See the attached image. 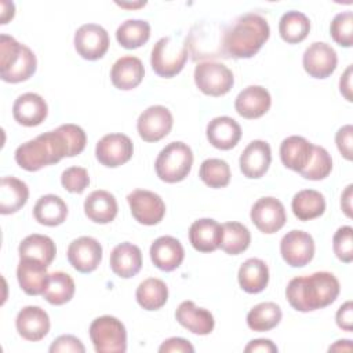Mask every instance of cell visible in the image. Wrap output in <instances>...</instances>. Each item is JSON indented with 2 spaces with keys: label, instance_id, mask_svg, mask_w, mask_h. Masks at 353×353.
<instances>
[{
  "label": "cell",
  "instance_id": "cell-55",
  "mask_svg": "<svg viewBox=\"0 0 353 353\" xmlns=\"http://www.w3.org/2000/svg\"><path fill=\"white\" fill-rule=\"evenodd\" d=\"M117 4L121 7H139V6H145L146 3L143 1V3H138V4H125V3H117Z\"/></svg>",
  "mask_w": 353,
  "mask_h": 353
},
{
  "label": "cell",
  "instance_id": "cell-1",
  "mask_svg": "<svg viewBox=\"0 0 353 353\" xmlns=\"http://www.w3.org/2000/svg\"><path fill=\"white\" fill-rule=\"evenodd\" d=\"M339 291V281L332 273L314 272L291 279L285 288V296L291 307L306 313L330 306L338 298Z\"/></svg>",
  "mask_w": 353,
  "mask_h": 353
},
{
  "label": "cell",
  "instance_id": "cell-9",
  "mask_svg": "<svg viewBox=\"0 0 353 353\" xmlns=\"http://www.w3.org/2000/svg\"><path fill=\"white\" fill-rule=\"evenodd\" d=\"M132 141L130 137L120 132L103 135L95 146L97 160L108 168H116L125 164L132 157Z\"/></svg>",
  "mask_w": 353,
  "mask_h": 353
},
{
  "label": "cell",
  "instance_id": "cell-5",
  "mask_svg": "<svg viewBox=\"0 0 353 353\" xmlns=\"http://www.w3.org/2000/svg\"><path fill=\"white\" fill-rule=\"evenodd\" d=\"M88 331L97 353H124L127 350V331L117 317H97Z\"/></svg>",
  "mask_w": 353,
  "mask_h": 353
},
{
  "label": "cell",
  "instance_id": "cell-49",
  "mask_svg": "<svg viewBox=\"0 0 353 353\" xmlns=\"http://www.w3.org/2000/svg\"><path fill=\"white\" fill-rule=\"evenodd\" d=\"M160 353H193L194 347L193 345L179 336H172L165 339L160 347H159Z\"/></svg>",
  "mask_w": 353,
  "mask_h": 353
},
{
  "label": "cell",
  "instance_id": "cell-23",
  "mask_svg": "<svg viewBox=\"0 0 353 353\" xmlns=\"http://www.w3.org/2000/svg\"><path fill=\"white\" fill-rule=\"evenodd\" d=\"M145 76V68L139 58L125 55L119 58L110 69L112 84L123 91L137 88Z\"/></svg>",
  "mask_w": 353,
  "mask_h": 353
},
{
  "label": "cell",
  "instance_id": "cell-46",
  "mask_svg": "<svg viewBox=\"0 0 353 353\" xmlns=\"http://www.w3.org/2000/svg\"><path fill=\"white\" fill-rule=\"evenodd\" d=\"M22 44L18 43L12 36H0V72L8 69L18 58Z\"/></svg>",
  "mask_w": 353,
  "mask_h": 353
},
{
  "label": "cell",
  "instance_id": "cell-30",
  "mask_svg": "<svg viewBox=\"0 0 353 353\" xmlns=\"http://www.w3.org/2000/svg\"><path fill=\"white\" fill-rule=\"evenodd\" d=\"M29 199L28 185L15 176H3L0 183V214L19 211Z\"/></svg>",
  "mask_w": 353,
  "mask_h": 353
},
{
  "label": "cell",
  "instance_id": "cell-48",
  "mask_svg": "<svg viewBox=\"0 0 353 353\" xmlns=\"http://www.w3.org/2000/svg\"><path fill=\"white\" fill-rule=\"evenodd\" d=\"M335 143L339 153L350 161L353 159V127L350 124H346L336 131Z\"/></svg>",
  "mask_w": 353,
  "mask_h": 353
},
{
  "label": "cell",
  "instance_id": "cell-17",
  "mask_svg": "<svg viewBox=\"0 0 353 353\" xmlns=\"http://www.w3.org/2000/svg\"><path fill=\"white\" fill-rule=\"evenodd\" d=\"M50 325V317L40 306H25L15 319L18 334L30 342L41 341L48 334Z\"/></svg>",
  "mask_w": 353,
  "mask_h": 353
},
{
  "label": "cell",
  "instance_id": "cell-35",
  "mask_svg": "<svg viewBox=\"0 0 353 353\" xmlns=\"http://www.w3.org/2000/svg\"><path fill=\"white\" fill-rule=\"evenodd\" d=\"M251 243V233L240 222H225L221 225L219 248L229 255H239L244 252Z\"/></svg>",
  "mask_w": 353,
  "mask_h": 353
},
{
  "label": "cell",
  "instance_id": "cell-52",
  "mask_svg": "<svg viewBox=\"0 0 353 353\" xmlns=\"http://www.w3.org/2000/svg\"><path fill=\"white\" fill-rule=\"evenodd\" d=\"M352 77H353V65H349L339 80V91L347 102L353 101L352 97Z\"/></svg>",
  "mask_w": 353,
  "mask_h": 353
},
{
  "label": "cell",
  "instance_id": "cell-8",
  "mask_svg": "<svg viewBox=\"0 0 353 353\" xmlns=\"http://www.w3.org/2000/svg\"><path fill=\"white\" fill-rule=\"evenodd\" d=\"M127 201L134 219L142 225L153 226L163 221L165 215V204L154 192L146 189H135L127 196Z\"/></svg>",
  "mask_w": 353,
  "mask_h": 353
},
{
  "label": "cell",
  "instance_id": "cell-26",
  "mask_svg": "<svg viewBox=\"0 0 353 353\" xmlns=\"http://www.w3.org/2000/svg\"><path fill=\"white\" fill-rule=\"evenodd\" d=\"M313 143L299 135H291L283 139L280 145V159L284 167L301 172L312 159Z\"/></svg>",
  "mask_w": 353,
  "mask_h": 353
},
{
  "label": "cell",
  "instance_id": "cell-42",
  "mask_svg": "<svg viewBox=\"0 0 353 353\" xmlns=\"http://www.w3.org/2000/svg\"><path fill=\"white\" fill-rule=\"evenodd\" d=\"M332 170L331 154L323 146H313V154L307 165L299 172L305 179L320 181L327 178Z\"/></svg>",
  "mask_w": 353,
  "mask_h": 353
},
{
  "label": "cell",
  "instance_id": "cell-36",
  "mask_svg": "<svg viewBox=\"0 0 353 353\" xmlns=\"http://www.w3.org/2000/svg\"><path fill=\"white\" fill-rule=\"evenodd\" d=\"M310 32V21L301 11H287L281 15L279 22V33L288 44H298L303 41Z\"/></svg>",
  "mask_w": 353,
  "mask_h": 353
},
{
  "label": "cell",
  "instance_id": "cell-6",
  "mask_svg": "<svg viewBox=\"0 0 353 353\" xmlns=\"http://www.w3.org/2000/svg\"><path fill=\"white\" fill-rule=\"evenodd\" d=\"M188 61V44L176 43L172 37L165 36L156 41L152 48L150 65L154 73L164 79L176 76Z\"/></svg>",
  "mask_w": 353,
  "mask_h": 353
},
{
  "label": "cell",
  "instance_id": "cell-50",
  "mask_svg": "<svg viewBox=\"0 0 353 353\" xmlns=\"http://www.w3.org/2000/svg\"><path fill=\"white\" fill-rule=\"evenodd\" d=\"M336 325L342 328L343 331H352L353 330V303L352 301L345 302L336 312Z\"/></svg>",
  "mask_w": 353,
  "mask_h": 353
},
{
  "label": "cell",
  "instance_id": "cell-7",
  "mask_svg": "<svg viewBox=\"0 0 353 353\" xmlns=\"http://www.w3.org/2000/svg\"><path fill=\"white\" fill-rule=\"evenodd\" d=\"M194 83L203 94L222 97L232 90L234 77L232 70L223 63L205 61L194 68Z\"/></svg>",
  "mask_w": 353,
  "mask_h": 353
},
{
  "label": "cell",
  "instance_id": "cell-13",
  "mask_svg": "<svg viewBox=\"0 0 353 353\" xmlns=\"http://www.w3.org/2000/svg\"><path fill=\"white\" fill-rule=\"evenodd\" d=\"M74 48L87 61L102 58L109 48V34L97 23H84L74 33Z\"/></svg>",
  "mask_w": 353,
  "mask_h": 353
},
{
  "label": "cell",
  "instance_id": "cell-38",
  "mask_svg": "<svg viewBox=\"0 0 353 353\" xmlns=\"http://www.w3.org/2000/svg\"><path fill=\"white\" fill-rule=\"evenodd\" d=\"M283 313L281 307L274 302H261L255 305L247 314V325L256 332L270 331L279 325Z\"/></svg>",
  "mask_w": 353,
  "mask_h": 353
},
{
  "label": "cell",
  "instance_id": "cell-33",
  "mask_svg": "<svg viewBox=\"0 0 353 353\" xmlns=\"http://www.w3.org/2000/svg\"><path fill=\"white\" fill-rule=\"evenodd\" d=\"M18 254L19 258H33L50 266L57 255V247L51 237L33 233L19 243Z\"/></svg>",
  "mask_w": 353,
  "mask_h": 353
},
{
  "label": "cell",
  "instance_id": "cell-32",
  "mask_svg": "<svg viewBox=\"0 0 353 353\" xmlns=\"http://www.w3.org/2000/svg\"><path fill=\"white\" fill-rule=\"evenodd\" d=\"M291 208L299 221H310L324 214L325 199L314 189H303L292 197Z\"/></svg>",
  "mask_w": 353,
  "mask_h": 353
},
{
  "label": "cell",
  "instance_id": "cell-53",
  "mask_svg": "<svg viewBox=\"0 0 353 353\" xmlns=\"http://www.w3.org/2000/svg\"><path fill=\"white\" fill-rule=\"evenodd\" d=\"M352 188L353 185H347L345 192L341 196V207L347 218H352V196H353Z\"/></svg>",
  "mask_w": 353,
  "mask_h": 353
},
{
  "label": "cell",
  "instance_id": "cell-4",
  "mask_svg": "<svg viewBox=\"0 0 353 353\" xmlns=\"http://www.w3.org/2000/svg\"><path fill=\"white\" fill-rule=\"evenodd\" d=\"M193 165L192 149L181 142L175 141L168 143L160 150L154 161V170L157 176L167 183H176L183 181Z\"/></svg>",
  "mask_w": 353,
  "mask_h": 353
},
{
  "label": "cell",
  "instance_id": "cell-15",
  "mask_svg": "<svg viewBox=\"0 0 353 353\" xmlns=\"http://www.w3.org/2000/svg\"><path fill=\"white\" fill-rule=\"evenodd\" d=\"M68 261L80 273L94 272L102 261L101 243L90 236L74 239L68 247Z\"/></svg>",
  "mask_w": 353,
  "mask_h": 353
},
{
  "label": "cell",
  "instance_id": "cell-22",
  "mask_svg": "<svg viewBox=\"0 0 353 353\" xmlns=\"http://www.w3.org/2000/svg\"><path fill=\"white\" fill-rule=\"evenodd\" d=\"M176 321L188 331L196 335H208L215 327V320L211 312L196 306L193 301H183L175 312Z\"/></svg>",
  "mask_w": 353,
  "mask_h": 353
},
{
  "label": "cell",
  "instance_id": "cell-44",
  "mask_svg": "<svg viewBox=\"0 0 353 353\" xmlns=\"http://www.w3.org/2000/svg\"><path fill=\"white\" fill-rule=\"evenodd\" d=\"M332 250L336 258L345 263L353 261V229L352 226H341L334 233Z\"/></svg>",
  "mask_w": 353,
  "mask_h": 353
},
{
  "label": "cell",
  "instance_id": "cell-51",
  "mask_svg": "<svg viewBox=\"0 0 353 353\" xmlns=\"http://www.w3.org/2000/svg\"><path fill=\"white\" fill-rule=\"evenodd\" d=\"M245 353H255V352H262V353H276L277 352V346L270 341V339H265V338H259V339H252L248 342V345L244 347Z\"/></svg>",
  "mask_w": 353,
  "mask_h": 353
},
{
  "label": "cell",
  "instance_id": "cell-43",
  "mask_svg": "<svg viewBox=\"0 0 353 353\" xmlns=\"http://www.w3.org/2000/svg\"><path fill=\"white\" fill-rule=\"evenodd\" d=\"M332 40L341 47H352L353 44V14L343 11L334 17L330 25Z\"/></svg>",
  "mask_w": 353,
  "mask_h": 353
},
{
  "label": "cell",
  "instance_id": "cell-10",
  "mask_svg": "<svg viewBox=\"0 0 353 353\" xmlns=\"http://www.w3.org/2000/svg\"><path fill=\"white\" fill-rule=\"evenodd\" d=\"M172 124L171 112L165 106L153 105L139 114L137 131L145 142H157L170 134Z\"/></svg>",
  "mask_w": 353,
  "mask_h": 353
},
{
  "label": "cell",
  "instance_id": "cell-24",
  "mask_svg": "<svg viewBox=\"0 0 353 353\" xmlns=\"http://www.w3.org/2000/svg\"><path fill=\"white\" fill-rule=\"evenodd\" d=\"M205 134L208 142L214 148L229 150L239 143L241 138V127L229 116H218L207 124Z\"/></svg>",
  "mask_w": 353,
  "mask_h": 353
},
{
  "label": "cell",
  "instance_id": "cell-28",
  "mask_svg": "<svg viewBox=\"0 0 353 353\" xmlns=\"http://www.w3.org/2000/svg\"><path fill=\"white\" fill-rule=\"evenodd\" d=\"M221 225L211 218L194 221L189 228V241L199 252H212L219 248Z\"/></svg>",
  "mask_w": 353,
  "mask_h": 353
},
{
  "label": "cell",
  "instance_id": "cell-29",
  "mask_svg": "<svg viewBox=\"0 0 353 353\" xmlns=\"http://www.w3.org/2000/svg\"><path fill=\"white\" fill-rule=\"evenodd\" d=\"M237 280L243 291L248 294L262 292L269 283V268L259 258H248L241 263Z\"/></svg>",
  "mask_w": 353,
  "mask_h": 353
},
{
  "label": "cell",
  "instance_id": "cell-40",
  "mask_svg": "<svg viewBox=\"0 0 353 353\" xmlns=\"http://www.w3.org/2000/svg\"><path fill=\"white\" fill-rule=\"evenodd\" d=\"M36 68H37V59L34 52L28 46L22 44V48L17 61L8 69L0 72V76L3 81L17 84L30 79L34 74Z\"/></svg>",
  "mask_w": 353,
  "mask_h": 353
},
{
  "label": "cell",
  "instance_id": "cell-41",
  "mask_svg": "<svg viewBox=\"0 0 353 353\" xmlns=\"http://www.w3.org/2000/svg\"><path fill=\"white\" fill-rule=\"evenodd\" d=\"M200 179L212 189H221L230 182V167L222 159H207L201 163L199 170Z\"/></svg>",
  "mask_w": 353,
  "mask_h": 353
},
{
  "label": "cell",
  "instance_id": "cell-39",
  "mask_svg": "<svg viewBox=\"0 0 353 353\" xmlns=\"http://www.w3.org/2000/svg\"><path fill=\"white\" fill-rule=\"evenodd\" d=\"M149 37L150 25L143 19H125L116 30L117 43L127 50L143 46Z\"/></svg>",
  "mask_w": 353,
  "mask_h": 353
},
{
  "label": "cell",
  "instance_id": "cell-25",
  "mask_svg": "<svg viewBox=\"0 0 353 353\" xmlns=\"http://www.w3.org/2000/svg\"><path fill=\"white\" fill-rule=\"evenodd\" d=\"M109 262L116 276L121 279H131L137 276L142 268L141 248L128 241L120 243L112 250Z\"/></svg>",
  "mask_w": 353,
  "mask_h": 353
},
{
  "label": "cell",
  "instance_id": "cell-2",
  "mask_svg": "<svg viewBox=\"0 0 353 353\" xmlns=\"http://www.w3.org/2000/svg\"><path fill=\"white\" fill-rule=\"evenodd\" d=\"M270 34L268 21L254 12L236 18L223 32V57L243 59L254 57L266 43Z\"/></svg>",
  "mask_w": 353,
  "mask_h": 353
},
{
  "label": "cell",
  "instance_id": "cell-47",
  "mask_svg": "<svg viewBox=\"0 0 353 353\" xmlns=\"http://www.w3.org/2000/svg\"><path fill=\"white\" fill-rule=\"evenodd\" d=\"M48 350L51 353H63V352L84 353L85 347L77 336H74V335H61L51 343Z\"/></svg>",
  "mask_w": 353,
  "mask_h": 353
},
{
  "label": "cell",
  "instance_id": "cell-45",
  "mask_svg": "<svg viewBox=\"0 0 353 353\" xmlns=\"http://www.w3.org/2000/svg\"><path fill=\"white\" fill-rule=\"evenodd\" d=\"M62 186L70 193H83L90 185V175L84 167H69L61 175Z\"/></svg>",
  "mask_w": 353,
  "mask_h": 353
},
{
  "label": "cell",
  "instance_id": "cell-19",
  "mask_svg": "<svg viewBox=\"0 0 353 353\" xmlns=\"http://www.w3.org/2000/svg\"><path fill=\"white\" fill-rule=\"evenodd\" d=\"M50 273L47 265L33 258H19L17 279L22 291L28 295H41L47 287Z\"/></svg>",
  "mask_w": 353,
  "mask_h": 353
},
{
  "label": "cell",
  "instance_id": "cell-31",
  "mask_svg": "<svg viewBox=\"0 0 353 353\" xmlns=\"http://www.w3.org/2000/svg\"><path fill=\"white\" fill-rule=\"evenodd\" d=\"M34 219L44 226H58L66 221L68 205L55 194L41 196L33 207Z\"/></svg>",
  "mask_w": 353,
  "mask_h": 353
},
{
  "label": "cell",
  "instance_id": "cell-12",
  "mask_svg": "<svg viewBox=\"0 0 353 353\" xmlns=\"http://www.w3.org/2000/svg\"><path fill=\"white\" fill-rule=\"evenodd\" d=\"M280 254L292 268L306 266L314 256V240L303 230H291L280 241Z\"/></svg>",
  "mask_w": 353,
  "mask_h": 353
},
{
  "label": "cell",
  "instance_id": "cell-27",
  "mask_svg": "<svg viewBox=\"0 0 353 353\" xmlns=\"http://www.w3.org/2000/svg\"><path fill=\"white\" fill-rule=\"evenodd\" d=\"M119 207L114 196L103 189L91 192L84 200V214L95 223H109L117 215Z\"/></svg>",
  "mask_w": 353,
  "mask_h": 353
},
{
  "label": "cell",
  "instance_id": "cell-3",
  "mask_svg": "<svg viewBox=\"0 0 353 353\" xmlns=\"http://www.w3.org/2000/svg\"><path fill=\"white\" fill-rule=\"evenodd\" d=\"M63 157H70V149L59 127L37 135L15 150L17 164L30 172L55 164Z\"/></svg>",
  "mask_w": 353,
  "mask_h": 353
},
{
  "label": "cell",
  "instance_id": "cell-14",
  "mask_svg": "<svg viewBox=\"0 0 353 353\" xmlns=\"http://www.w3.org/2000/svg\"><path fill=\"white\" fill-rule=\"evenodd\" d=\"M302 65L310 77L327 79L336 69L338 57L330 44L314 41L305 50Z\"/></svg>",
  "mask_w": 353,
  "mask_h": 353
},
{
  "label": "cell",
  "instance_id": "cell-21",
  "mask_svg": "<svg viewBox=\"0 0 353 353\" xmlns=\"http://www.w3.org/2000/svg\"><path fill=\"white\" fill-rule=\"evenodd\" d=\"M272 105V97L262 85H248L239 92L234 101L236 112L244 119L262 117Z\"/></svg>",
  "mask_w": 353,
  "mask_h": 353
},
{
  "label": "cell",
  "instance_id": "cell-37",
  "mask_svg": "<svg viewBox=\"0 0 353 353\" xmlns=\"http://www.w3.org/2000/svg\"><path fill=\"white\" fill-rule=\"evenodd\" d=\"M74 291L76 285L70 274L65 272H52L48 276L47 287L41 295L48 303L61 306L68 303L73 298Z\"/></svg>",
  "mask_w": 353,
  "mask_h": 353
},
{
  "label": "cell",
  "instance_id": "cell-34",
  "mask_svg": "<svg viewBox=\"0 0 353 353\" xmlns=\"http://www.w3.org/2000/svg\"><path fill=\"white\" fill-rule=\"evenodd\" d=\"M137 302L145 310H159L168 299L167 284L156 277L145 279L135 291Z\"/></svg>",
  "mask_w": 353,
  "mask_h": 353
},
{
  "label": "cell",
  "instance_id": "cell-20",
  "mask_svg": "<svg viewBox=\"0 0 353 353\" xmlns=\"http://www.w3.org/2000/svg\"><path fill=\"white\" fill-rule=\"evenodd\" d=\"M48 113L44 98L36 92H25L19 95L12 105V116L15 121L25 127H36L41 124Z\"/></svg>",
  "mask_w": 353,
  "mask_h": 353
},
{
  "label": "cell",
  "instance_id": "cell-16",
  "mask_svg": "<svg viewBox=\"0 0 353 353\" xmlns=\"http://www.w3.org/2000/svg\"><path fill=\"white\" fill-rule=\"evenodd\" d=\"M272 163V150L266 141H251L240 154V171L245 178H262Z\"/></svg>",
  "mask_w": 353,
  "mask_h": 353
},
{
  "label": "cell",
  "instance_id": "cell-11",
  "mask_svg": "<svg viewBox=\"0 0 353 353\" xmlns=\"http://www.w3.org/2000/svg\"><path fill=\"white\" fill-rule=\"evenodd\" d=\"M250 216L256 229L265 234H273L279 232L287 221L285 208L283 203L276 197L258 199L251 208Z\"/></svg>",
  "mask_w": 353,
  "mask_h": 353
},
{
  "label": "cell",
  "instance_id": "cell-18",
  "mask_svg": "<svg viewBox=\"0 0 353 353\" xmlns=\"http://www.w3.org/2000/svg\"><path fill=\"white\" fill-rule=\"evenodd\" d=\"M149 254L153 265L163 272L175 270L181 266L185 258L183 245L172 236L157 237L152 243Z\"/></svg>",
  "mask_w": 353,
  "mask_h": 353
},
{
  "label": "cell",
  "instance_id": "cell-54",
  "mask_svg": "<svg viewBox=\"0 0 353 353\" xmlns=\"http://www.w3.org/2000/svg\"><path fill=\"white\" fill-rule=\"evenodd\" d=\"M352 341H349V339H339V341H336L332 346H330V352H335V350H346V352H350L352 350V343H350Z\"/></svg>",
  "mask_w": 353,
  "mask_h": 353
}]
</instances>
